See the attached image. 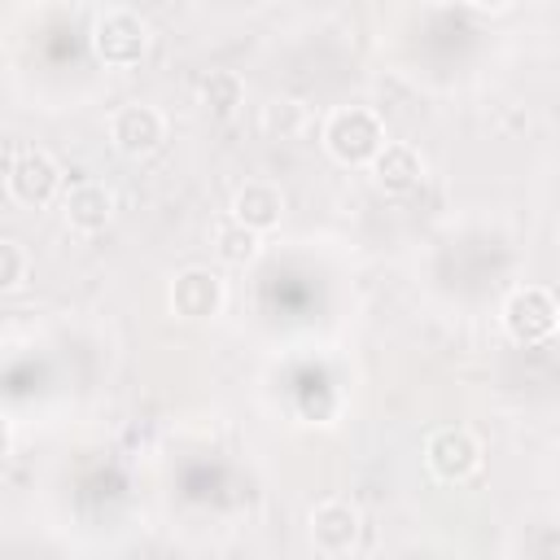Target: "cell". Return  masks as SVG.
I'll use <instances>...</instances> for the list:
<instances>
[{
    "mask_svg": "<svg viewBox=\"0 0 560 560\" xmlns=\"http://www.w3.org/2000/svg\"><path fill=\"white\" fill-rule=\"evenodd\" d=\"M88 39L105 70H131L149 52V22L136 9H105V13H96Z\"/></svg>",
    "mask_w": 560,
    "mask_h": 560,
    "instance_id": "obj_2",
    "label": "cell"
},
{
    "mask_svg": "<svg viewBox=\"0 0 560 560\" xmlns=\"http://www.w3.org/2000/svg\"><path fill=\"white\" fill-rule=\"evenodd\" d=\"M109 144L122 153V158H153L162 144H166V118L158 105H118L109 114Z\"/></svg>",
    "mask_w": 560,
    "mask_h": 560,
    "instance_id": "obj_6",
    "label": "cell"
},
{
    "mask_svg": "<svg viewBox=\"0 0 560 560\" xmlns=\"http://www.w3.org/2000/svg\"><path fill=\"white\" fill-rule=\"evenodd\" d=\"M472 9H481V13H503V9H512V0H468Z\"/></svg>",
    "mask_w": 560,
    "mask_h": 560,
    "instance_id": "obj_16",
    "label": "cell"
},
{
    "mask_svg": "<svg viewBox=\"0 0 560 560\" xmlns=\"http://www.w3.org/2000/svg\"><path fill=\"white\" fill-rule=\"evenodd\" d=\"M258 127H262V136H271V140H293V136H302V127H306V105H302V101H289V96H276V101L262 105Z\"/></svg>",
    "mask_w": 560,
    "mask_h": 560,
    "instance_id": "obj_14",
    "label": "cell"
},
{
    "mask_svg": "<svg viewBox=\"0 0 560 560\" xmlns=\"http://www.w3.org/2000/svg\"><path fill=\"white\" fill-rule=\"evenodd\" d=\"M210 241H214V254H219L223 262H232V267H245V262H254V258H258V249H262V232H254V228L236 223L232 214L214 219V228H210Z\"/></svg>",
    "mask_w": 560,
    "mask_h": 560,
    "instance_id": "obj_13",
    "label": "cell"
},
{
    "mask_svg": "<svg viewBox=\"0 0 560 560\" xmlns=\"http://www.w3.org/2000/svg\"><path fill=\"white\" fill-rule=\"evenodd\" d=\"M368 171H372V179H376L381 192L402 197V192L420 188V179H424V158H420V149H411V144H402V140H385V144L376 149V158L368 162Z\"/></svg>",
    "mask_w": 560,
    "mask_h": 560,
    "instance_id": "obj_9",
    "label": "cell"
},
{
    "mask_svg": "<svg viewBox=\"0 0 560 560\" xmlns=\"http://www.w3.org/2000/svg\"><path fill=\"white\" fill-rule=\"evenodd\" d=\"M481 459H486L481 438L472 429H464V424H442V429H433L424 438V468L446 486L472 481L481 472Z\"/></svg>",
    "mask_w": 560,
    "mask_h": 560,
    "instance_id": "obj_4",
    "label": "cell"
},
{
    "mask_svg": "<svg viewBox=\"0 0 560 560\" xmlns=\"http://www.w3.org/2000/svg\"><path fill=\"white\" fill-rule=\"evenodd\" d=\"M319 144L341 166H368L385 144V122L368 105H337L319 127Z\"/></svg>",
    "mask_w": 560,
    "mask_h": 560,
    "instance_id": "obj_1",
    "label": "cell"
},
{
    "mask_svg": "<svg viewBox=\"0 0 560 560\" xmlns=\"http://www.w3.org/2000/svg\"><path fill=\"white\" fill-rule=\"evenodd\" d=\"M197 101L210 118H232L245 105V79L236 70H210L197 83Z\"/></svg>",
    "mask_w": 560,
    "mask_h": 560,
    "instance_id": "obj_12",
    "label": "cell"
},
{
    "mask_svg": "<svg viewBox=\"0 0 560 560\" xmlns=\"http://www.w3.org/2000/svg\"><path fill=\"white\" fill-rule=\"evenodd\" d=\"M228 214H232L236 223L254 228V232H271V228H280V219H284V192H280L271 179H245V184L232 192Z\"/></svg>",
    "mask_w": 560,
    "mask_h": 560,
    "instance_id": "obj_11",
    "label": "cell"
},
{
    "mask_svg": "<svg viewBox=\"0 0 560 560\" xmlns=\"http://www.w3.org/2000/svg\"><path fill=\"white\" fill-rule=\"evenodd\" d=\"M26 276H31V258H26V249H22L13 236H0V293L22 289Z\"/></svg>",
    "mask_w": 560,
    "mask_h": 560,
    "instance_id": "obj_15",
    "label": "cell"
},
{
    "mask_svg": "<svg viewBox=\"0 0 560 560\" xmlns=\"http://www.w3.org/2000/svg\"><path fill=\"white\" fill-rule=\"evenodd\" d=\"M9 446H13V429H9V420L0 416V459L9 455Z\"/></svg>",
    "mask_w": 560,
    "mask_h": 560,
    "instance_id": "obj_17",
    "label": "cell"
},
{
    "mask_svg": "<svg viewBox=\"0 0 560 560\" xmlns=\"http://www.w3.org/2000/svg\"><path fill=\"white\" fill-rule=\"evenodd\" d=\"M499 319H503V332L516 346H542L560 328V306H556V293L547 284H516L503 298Z\"/></svg>",
    "mask_w": 560,
    "mask_h": 560,
    "instance_id": "obj_3",
    "label": "cell"
},
{
    "mask_svg": "<svg viewBox=\"0 0 560 560\" xmlns=\"http://www.w3.org/2000/svg\"><path fill=\"white\" fill-rule=\"evenodd\" d=\"M223 298H228V284L210 267H184V271H175L171 289H166V306H171L175 319H210V315L223 311Z\"/></svg>",
    "mask_w": 560,
    "mask_h": 560,
    "instance_id": "obj_8",
    "label": "cell"
},
{
    "mask_svg": "<svg viewBox=\"0 0 560 560\" xmlns=\"http://www.w3.org/2000/svg\"><path fill=\"white\" fill-rule=\"evenodd\" d=\"M61 214H66V223L74 228V232H101L109 219H114V192H109V184H101V179H79V184H70L66 192H61Z\"/></svg>",
    "mask_w": 560,
    "mask_h": 560,
    "instance_id": "obj_10",
    "label": "cell"
},
{
    "mask_svg": "<svg viewBox=\"0 0 560 560\" xmlns=\"http://www.w3.org/2000/svg\"><path fill=\"white\" fill-rule=\"evenodd\" d=\"M306 534H311V547L319 556H350L359 547V534H363V516L350 499H324L311 508L306 516Z\"/></svg>",
    "mask_w": 560,
    "mask_h": 560,
    "instance_id": "obj_7",
    "label": "cell"
},
{
    "mask_svg": "<svg viewBox=\"0 0 560 560\" xmlns=\"http://www.w3.org/2000/svg\"><path fill=\"white\" fill-rule=\"evenodd\" d=\"M4 188H9V197L18 206L44 210L61 192V166H57V158L48 149H35V144L31 149H18L13 162H9V171H4Z\"/></svg>",
    "mask_w": 560,
    "mask_h": 560,
    "instance_id": "obj_5",
    "label": "cell"
}]
</instances>
